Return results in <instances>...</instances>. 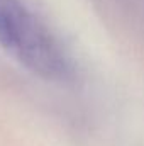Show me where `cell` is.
<instances>
[{
  "label": "cell",
  "instance_id": "obj_1",
  "mask_svg": "<svg viewBox=\"0 0 144 146\" xmlns=\"http://www.w3.org/2000/svg\"><path fill=\"white\" fill-rule=\"evenodd\" d=\"M0 46L44 80H63L70 75L65 49L20 0H0Z\"/></svg>",
  "mask_w": 144,
  "mask_h": 146
}]
</instances>
